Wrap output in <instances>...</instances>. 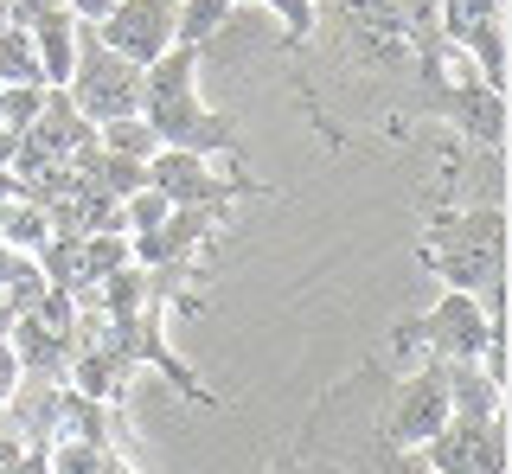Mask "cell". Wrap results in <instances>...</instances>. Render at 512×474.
<instances>
[{
    "mask_svg": "<svg viewBox=\"0 0 512 474\" xmlns=\"http://www.w3.org/2000/svg\"><path fill=\"white\" fill-rule=\"evenodd\" d=\"M423 263L442 276V289L474 295L493 327H506V212L500 205H455L429 225Z\"/></svg>",
    "mask_w": 512,
    "mask_h": 474,
    "instance_id": "cell-1",
    "label": "cell"
},
{
    "mask_svg": "<svg viewBox=\"0 0 512 474\" xmlns=\"http://www.w3.org/2000/svg\"><path fill=\"white\" fill-rule=\"evenodd\" d=\"M141 122L154 129L160 148H180V154H231L237 135L231 122L218 116V109H205L199 97V52L192 45H173V52H160L148 71H141Z\"/></svg>",
    "mask_w": 512,
    "mask_h": 474,
    "instance_id": "cell-2",
    "label": "cell"
},
{
    "mask_svg": "<svg viewBox=\"0 0 512 474\" xmlns=\"http://www.w3.org/2000/svg\"><path fill=\"white\" fill-rule=\"evenodd\" d=\"M493 334H506V327H493L487 314H480V302H474V295H461V289H442V302L429 308V314H416V321H397V327H391L397 366H404V372L474 359Z\"/></svg>",
    "mask_w": 512,
    "mask_h": 474,
    "instance_id": "cell-3",
    "label": "cell"
},
{
    "mask_svg": "<svg viewBox=\"0 0 512 474\" xmlns=\"http://www.w3.org/2000/svg\"><path fill=\"white\" fill-rule=\"evenodd\" d=\"M64 97H71V109L90 122V129L122 122V116H135V109H141V65L116 58L84 26V39H77V65H71V77H64Z\"/></svg>",
    "mask_w": 512,
    "mask_h": 474,
    "instance_id": "cell-4",
    "label": "cell"
},
{
    "mask_svg": "<svg viewBox=\"0 0 512 474\" xmlns=\"http://www.w3.org/2000/svg\"><path fill=\"white\" fill-rule=\"evenodd\" d=\"M314 20H327L333 33L346 39V58H359L365 71H416L410 33H404V13L397 0H320Z\"/></svg>",
    "mask_w": 512,
    "mask_h": 474,
    "instance_id": "cell-5",
    "label": "cell"
},
{
    "mask_svg": "<svg viewBox=\"0 0 512 474\" xmlns=\"http://www.w3.org/2000/svg\"><path fill=\"white\" fill-rule=\"evenodd\" d=\"M436 39L468 58L487 90H506V7L500 0H436Z\"/></svg>",
    "mask_w": 512,
    "mask_h": 474,
    "instance_id": "cell-6",
    "label": "cell"
},
{
    "mask_svg": "<svg viewBox=\"0 0 512 474\" xmlns=\"http://www.w3.org/2000/svg\"><path fill=\"white\" fill-rule=\"evenodd\" d=\"M90 33L103 39L116 58H128V65L148 71L160 52L180 45V0H116Z\"/></svg>",
    "mask_w": 512,
    "mask_h": 474,
    "instance_id": "cell-7",
    "label": "cell"
},
{
    "mask_svg": "<svg viewBox=\"0 0 512 474\" xmlns=\"http://www.w3.org/2000/svg\"><path fill=\"white\" fill-rule=\"evenodd\" d=\"M448 423V385H442V366H416V372H397L391 385V404H384V449H423Z\"/></svg>",
    "mask_w": 512,
    "mask_h": 474,
    "instance_id": "cell-8",
    "label": "cell"
},
{
    "mask_svg": "<svg viewBox=\"0 0 512 474\" xmlns=\"http://www.w3.org/2000/svg\"><path fill=\"white\" fill-rule=\"evenodd\" d=\"M416 455L436 474H506V417H448Z\"/></svg>",
    "mask_w": 512,
    "mask_h": 474,
    "instance_id": "cell-9",
    "label": "cell"
},
{
    "mask_svg": "<svg viewBox=\"0 0 512 474\" xmlns=\"http://www.w3.org/2000/svg\"><path fill=\"white\" fill-rule=\"evenodd\" d=\"M148 186L167 205H205V212H224L244 193V180H218L205 154H180V148H160L148 161Z\"/></svg>",
    "mask_w": 512,
    "mask_h": 474,
    "instance_id": "cell-10",
    "label": "cell"
},
{
    "mask_svg": "<svg viewBox=\"0 0 512 474\" xmlns=\"http://www.w3.org/2000/svg\"><path fill=\"white\" fill-rule=\"evenodd\" d=\"M96 141V129L71 109L64 90H45V109L32 116V129L20 135V154H13V167H32V161H77Z\"/></svg>",
    "mask_w": 512,
    "mask_h": 474,
    "instance_id": "cell-11",
    "label": "cell"
},
{
    "mask_svg": "<svg viewBox=\"0 0 512 474\" xmlns=\"http://www.w3.org/2000/svg\"><path fill=\"white\" fill-rule=\"evenodd\" d=\"M7 346L20 359V378H52V385H64V372H71V327L45 321V314H13Z\"/></svg>",
    "mask_w": 512,
    "mask_h": 474,
    "instance_id": "cell-12",
    "label": "cell"
},
{
    "mask_svg": "<svg viewBox=\"0 0 512 474\" xmlns=\"http://www.w3.org/2000/svg\"><path fill=\"white\" fill-rule=\"evenodd\" d=\"M39 462H45V474H141L135 462L122 455V442H109V430L103 436H52V442H39Z\"/></svg>",
    "mask_w": 512,
    "mask_h": 474,
    "instance_id": "cell-13",
    "label": "cell"
},
{
    "mask_svg": "<svg viewBox=\"0 0 512 474\" xmlns=\"http://www.w3.org/2000/svg\"><path fill=\"white\" fill-rule=\"evenodd\" d=\"M442 385H448V417H506V391L493 385L487 372L474 366V359H455V366H442Z\"/></svg>",
    "mask_w": 512,
    "mask_h": 474,
    "instance_id": "cell-14",
    "label": "cell"
},
{
    "mask_svg": "<svg viewBox=\"0 0 512 474\" xmlns=\"http://www.w3.org/2000/svg\"><path fill=\"white\" fill-rule=\"evenodd\" d=\"M26 39H32V58H39L45 84L64 90V77H71V65H77V39H84V26H77L71 13H45L39 26H26Z\"/></svg>",
    "mask_w": 512,
    "mask_h": 474,
    "instance_id": "cell-15",
    "label": "cell"
},
{
    "mask_svg": "<svg viewBox=\"0 0 512 474\" xmlns=\"http://www.w3.org/2000/svg\"><path fill=\"white\" fill-rule=\"evenodd\" d=\"M0 244H13L20 257H39V250L52 244V212H45V205H32L26 193L0 199Z\"/></svg>",
    "mask_w": 512,
    "mask_h": 474,
    "instance_id": "cell-16",
    "label": "cell"
},
{
    "mask_svg": "<svg viewBox=\"0 0 512 474\" xmlns=\"http://www.w3.org/2000/svg\"><path fill=\"white\" fill-rule=\"evenodd\" d=\"M96 148H103V154H122V161H154L160 141H154V129L141 116H122V122H103V129H96Z\"/></svg>",
    "mask_w": 512,
    "mask_h": 474,
    "instance_id": "cell-17",
    "label": "cell"
},
{
    "mask_svg": "<svg viewBox=\"0 0 512 474\" xmlns=\"http://www.w3.org/2000/svg\"><path fill=\"white\" fill-rule=\"evenodd\" d=\"M39 109H45V84H0V129L7 135H26Z\"/></svg>",
    "mask_w": 512,
    "mask_h": 474,
    "instance_id": "cell-18",
    "label": "cell"
},
{
    "mask_svg": "<svg viewBox=\"0 0 512 474\" xmlns=\"http://www.w3.org/2000/svg\"><path fill=\"white\" fill-rule=\"evenodd\" d=\"M167 212H173V205L160 199L154 186H141V193L122 199V231H128V237H154L160 225H167Z\"/></svg>",
    "mask_w": 512,
    "mask_h": 474,
    "instance_id": "cell-19",
    "label": "cell"
},
{
    "mask_svg": "<svg viewBox=\"0 0 512 474\" xmlns=\"http://www.w3.org/2000/svg\"><path fill=\"white\" fill-rule=\"evenodd\" d=\"M263 7L282 20V39H288V45H308V39L320 33V20H314V0H263Z\"/></svg>",
    "mask_w": 512,
    "mask_h": 474,
    "instance_id": "cell-20",
    "label": "cell"
},
{
    "mask_svg": "<svg viewBox=\"0 0 512 474\" xmlns=\"http://www.w3.org/2000/svg\"><path fill=\"white\" fill-rule=\"evenodd\" d=\"M372 474H436V468H429V462H423L416 449H384Z\"/></svg>",
    "mask_w": 512,
    "mask_h": 474,
    "instance_id": "cell-21",
    "label": "cell"
},
{
    "mask_svg": "<svg viewBox=\"0 0 512 474\" xmlns=\"http://www.w3.org/2000/svg\"><path fill=\"white\" fill-rule=\"evenodd\" d=\"M32 270H39V263H32V257H20V250H13V244H0V295H7L13 282H26Z\"/></svg>",
    "mask_w": 512,
    "mask_h": 474,
    "instance_id": "cell-22",
    "label": "cell"
},
{
    "mask_svg": "<svg viewBox=\"0 0 512 474\" xmlns=\"http://www.w3.org/2000/svg\"><path fill=\"white\" fill-rule=\"evenodd\" d=\"M7 13H13V26L26 33V26L45 20V13H64V0H7Z\"/></svg>",
    "mask_w": 512,
    "mask_h": 474,
    "instance_id": "cell-23",
    "label": "cell"
},
{
    "mask_svg": "<svg viewBox=\"0 0 512 474\" xmlns=\"http://www.w3.org/2000/svg\"><path fill=\"white\" fill-rule=\"evenodd\" d=\"M13 385H20V359H13V346H7V334H0V404L13 398Z\"/></svg>",
    "mask_w": 512,
    "mask_h": 474,
    "instance_id": "cell-24",
    "label": "cell"
},
{
    "mask_svg": "<svg viewBox=\"0 0 512 474\" xmlns=\"http://www.w3.org/2000/svg\"><path fill=\"white\" fill-rule=\"evenodd\" d=\"M109 7H116V0H64V13H71L77 26H96V20H103Z\"/></svg>",
    "mask_w": 512,
    "mask_h": 474,
    "instance_id": "cell-25",
    "label": "cell"
},
{
    "mask_svg": "<svg viewBox=\"0 0 512 474\" xmlns=\"http://www.w3.org/2000/svg\"><path fill=\"white\" fill-rule=\"evenodd\" d=\"M20 455H26V449H20V436H13V430H7V417H0V468L20 462Z\"/></svg>",
    "mask_w": 512,
    "mask_h": 474,
    "instance_id": "cell-26",
    "label": "cell"
},
{
    "mask_svg": "<svg viewBox=\"0 0 512 474\" xmlns=\"http://www.w3.org/2000/svg\"><path fill=\"white\" fill-rule=\"evenodd\" d=\"M0 474H45V462H39V449H26L20 462H7V468H0Z\"/></svg>",
    "mask_w": 512,
    "mask_h": 474,
    "instance_id": "cell-27",
    "label": "cell"
},
{
    "mask_svg": "<svg viewBox=\"0 0 512 474\" xmlns=\"http://www.w3.org/2000/svg\"><path fill=\"white\" fill-rule=\"evenodd\" d=\"M7 26H13V13H7V0H0V33H7Z\"/></svg>",
    "mask_w": 512,
    "mask_h": 474,
    "instance_id": "cell-28",
    "label": "cell"
},
{
    "mask_svg": "<svg viewBox=\"0 0 512 474\" xmlns=\"http://www.w3.org/2000/svg\"><path fill=\"white\" fill-rule=\"evenodd\" d=\"M7 321H13V308H7V302H0V334H7Z\"/></svg>",
    "mask_w": 512,
    "mask_h": 474,
    "instance_id": "cell-29",
    "label": "cell"
}]
</instances>
